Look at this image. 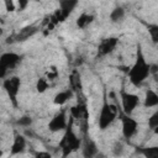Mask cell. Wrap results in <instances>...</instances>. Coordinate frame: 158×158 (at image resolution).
I'll list each match as a JSON object with an SVG mask.
<instances>
[{
    "instance_id": "6da1fadb",
    "label": "cell",
    "mask_w": 158,
    "mask_h": 158,
    "mask_svg": "<svg viewBox=\"0 0 158 158\" xmlns=\"http://www.w3.org/2000/svg\"><path fill=\"white\" fill-rule=\"evenodd\" d=\"M127 73H128L130 80H131V83L133 85L142 84L147 79V77L149 75V64L146 62L144 56H143V52H142V48H141L139 44L137 46L135 64L128 69Z\"/></svg>"
},
{
    "instance_id": "7a4b0ae2",
    "label": "cell",
    "mask_w": 158,
    "mask_h": 158,
    "mask_svg": "<svg viewBox=\"0 0 158 158\" xmlns=\"http://www.w3.org/2000/svg\"><path fill=\"white\" fill-rule=\"evenodd\" d=\"M73 121H74V118L70 117L69 122L65 126V132L63 135V138L59 142V147L62 148V156L63 157L69 156L73 151H77L81 144V141L77 137V135L73 131Z\"/></svg>"
},
{
    "instance_id": "3957f363",
    "label": "cell",
    "mask_w": 158,
    "mask_h": 158,
    "mask_svg": "<svg viewBox=\"0 0 158 158\" xmlns=\"http://www.w3.org/2000/svg\"><path fill=\"white\" fill-rule=\"evenodd\" d=\"M117 114H118V105H117V102L110 104L109 100L105 98L104 102H102V106H101V110H100L99 120H98L100 130L107 128L114 122V120L116 118Z\"/></svg>"
},
{
    "instance_id": "277c9868",
    "label": "cell",
    "mask_w": 158,
    "mask_h": 158,
    "mask_svg": "<svg viewBox=\"0 0 158 158\" xmlns=\"http://www.w3.org/2000/svg\"><path fill=\"white\" fill-rule=\"evenodd\" d=\"M118 114H120L121 122H122V135L125 138H131L137 132L138 123L135 118L131 117V115H127L122 110H120V107H118Z\"/></svg>"
},
{
    "instance_id": "5b68a950",
    "label": "cell",
    "mask_w": 158,
    "mask_h": 158,
    "mask_svg": "<svg viewBox=\"0 0 158 158\" xmlns=\"http://www.w3.org/2000/svg\"><path fill=\"white\" fill-rule=\"evenodd\" d=\"M120 96H121V109L125 114L131 115L133 112V110L136 109V106L138 105V96L136 94H131L125 91L123 89L120 91Z\"/></svg>"
},
{
    "instance_id": "8992f818",
    "label": "cell",
    "mask_w": 158,
    "mask_h": 158,
    "mask_svg": "<svg viewBox=\"0 0 158 158\" xmlns=\"http://www.w3.org/2000/svg\"><path fill=\"white\" fill-rule=\"evenodd\" d=\"M20 79L17 77H12V78H9L4 81V89L6 90L10 100L12 101V104L16 106L17 105V101H16V96L19 94V89H20Z\"/></svg>"
},
{
    "instance_id": "52a82bcc",
    "label": "cell",
    "mask_w": 158,
    "mask_h": 158,
    "mask_svg": "<svg viewBox=\"0 0 158 158\" xmlns=\"http://www.w3.org/2000/svg\"><path fill=\"white\" fill-rule=\"evenodd\" d=\"M67 115L65 111H60L59 114H57L48 123V128L52 132H57V131H62L67 126Z\"/></svg>"
},
{
    "instance_id": "ba28073f",
    "label": "cell",
    "mask_w": 158,
    "mask_h": 158,
    "mask_svg": "<svg viewBox=\"0 0 158 158\" xmlns=\"http://www.w3.org/2000/svg\"><path fill=\"white\" fill-rule=\"evenodd\" d=\"M20 59L21 58L19 54L12 53V52H6V53H2L0 56V65L5 67L6 69H11V68L17 65Z\"/></svg>"
},
{
    "instance_id": "9c48e42d",
    "label": "cell",
    "mask_w": 158,
    "mask_h": 158,
    "mask_svg": "<svg viewBox=\"0 0 158 158\" xmlns=\"http://www.w3.org/2000/svg\"><path fill=\"white\" fill-rule=\"evenodd\" d=\"M116 44H117V38H115V37L104 40L98 48V56L101 57V56H106V54L111 53L114 51V48L116 47Z\"/></svg>"
},
{
    "instance_id": "30bf717a",
    "label": "cell",
    "mask_w": 158,
    "mask_h": 158,
    "mask_svg": "<svg viewBox=\"0 0 158 158\" xmlns=\"http://www.w3.org/2000/svg\"><path fill=\"white\" fill-rule=\"evenodd\" d=\"M37 31H38V28H37L36 26H26V27L21 28L20 32L12 35V38H14V41H17V42L20 41V42H22V41H26L27 38L32 37L35 33H37Z\"/></svg>"
},
{
    "instance_id": "8fae6325",
    "label": "cell",
    "mask_w": 158,
    "mask_h": 158,
    "mask_svg": "<svg viewBox=\"0 0 158 158\" xmlns=\"http://www.w3.org/2000/svg\"><path fill=\"white\" fill-rule=\"evenodd\" d=\"M77 5H78V0H60L59 10H60L63 20H65L72 14V11L75 9Z\"/></svg>"
},
{
    "instance_id": "7c38bea8",
    "label": "cell",
    "mask_w": 158,
    "mask_h": 158,
    "mask_svg": "<svg viewBox=\"0 0 158 158\" xmlns=\"http://www.w3.org/2000/svg\"><path fill=\"white\" fill-rule=\"evenodd\" d=\"M98 152V148H96V144L93 139H90L88 136H85L84 141H83V156L84 157H93L95 156Z\"/></svg>"
},
{
    "instance_id": "4fadbf2b",
    "label": "cell",
    "mask_w": 158,
    "mask_h": 158,
    "mask_svg": "<svg viewBox=\"0 0 158 158\" xmlns=\"http://www.w3.org/2000/svg\"><path fill=\"white\" fill-rule=\"evenodd\" d=\"M26 148V139L23 136L16 133L15 138H14V143L11 146V154H19L22 153Z\"/></svg>"
},
{
    "instance_id": "5bb4252c",
    "label": "cell",
    "mask_w": 158,
    "mask_h": 158,
    "mask_svg": "<svg viewBox=\"0 0 158 158\" xmlns=\"http://www.w3.org/2000/svg\"><path fill=\"white\" fill-rule=\"evenodd\" d=\"M70 117H73L74 120H83V118H88V111H86V106L84 104H78L73 107H70Z\"/></svg>"
},
{
    "instance_id": "9a60e30c",
    "label": "cell",
    "mask_w": 158,
    "mask_h": 158,
    "mask_svg": "<svg viewBox=\"0 0 158 158\" xmlns=\"http://www.w3.org/2000/svg\"><path fill=\"white\" fill-rule=\"evenodd\" d=\"M158 105V95L148 89L147 93H146V98H144V106L146 107H152V106H157Z\"/></svg>"
},
{
    "instance_id": "2e32d148",
    "label": "cell",
    "mask_w": 158,
    "mask_h": 158,
    "mask_svg": "<svg viewBox=\"0 0 158 158\" xmlns=\"http://www.w3.org/2000/svg\"><path fill=\"white\" fill-rule=\"evenodd\" d=\"M70 86L73 90L75 91H79L81 89V79H80V74L77 69L73 70V73L70 74Z\"/></svg>"
},
{
    "instance_id": "e0dca14e",
    "label": "cell",
    "mask_w": 158,
    "mask_h": 158,
    "mask_svg": "<svg viewBox=\"0 0 158 158\" xmlns=\"http://www.w3.org/2000/svg\"><path fill=\"white\" fill-rule=\"evenodd\" d=\"M72 94H73V93H72V90L60 91V93H58V94L54 96L53 102H54L56 105H63V104H65V102L68 101V99H70Z\"/></svg>"
},
{
    "instance_id": "ac0fdd59",
    "label": "cell",
    "mask_w": 158,
    "mask_h": 158,
    "mask_svg": "<svg viewBox=\"0 0 158 158\" xmlns=\"http://www.w3.org/2000/svg\"><path fill=\"white\" fill-rule=\"evenodd\" d=\"M94 20V16L93 15H88V14H81L79 17H78V20H77V26L79 27V28H84L85 26H88L91 21Z\"/></svg>"
},
{
    "instance_id": "d6986e66",
    "label": "cell",
    "mask_w": 158,
    "mask_h": 158,
    "mask_svg": "<svg viewBox=\"0 0 158 158\" xmlns=\"http://www.w3.org/2000/svg\"><path fill=\"white\" fill-rule=\"evenodd\" d=\"M123 16H125V10H123L122 7H116V9H114V10L111 11V14H110V20H111L112 22H118V21H121V20L123 19Z\"/></svg>"
},
{
    "instance_id": "ffe728a7",
    "label": "cell",
    "mask_w": 158,
    "mask_h": 158,
    "mask_svg": "<svg viewBox=\"0 0 158 158\" xmlns=\"http://www.w3.org/2000/svg\"><path fill=\"white\" fill-rule=\"evenodd\" d=\"M147 158H158V148L157 147H148L139 151Z\"/></svg>"
},
{
    "instance_id": "44dd1931",
    "label": "cell",
    "mask_w": 158,
    "mask_h": 158,
    "mask_svg": "<svg viewBox=\"0 0 158 158\" xmlns=\"http://www.w3.org/2000/svg\"><path fill=\"white\" fill-rule=\"evenodd\" d=\"M36 89L38 93H44L47 89H48V83H47V79L44 78H40L37 80V84H36Z\"/></svg>"
},
{
    "instance_id": "7402d4cb",
    "label": "cell",
    "mask_w": 158,
    "mask_h": 158,
    "mask_svg": "<svg viewBox=\"0 0 158 158\" xmlns=\"http://www.w3.org/2000/svg\"><path fill=\"white\" fill-rule=\"evenodd\" d=\"M148 32L151 33V37H152V41L154 43L158 42V26L157 25H151L148 26Z\"/></svg>"
},
{
    "instance_id": "603a6c76",
    "label": "cell",
    "mask_w": 158,
    "mask_h": 158,
    "mask_svg": "<svg viewBox=\"0 0 158 158\" xmlns=\"http://www.w3.org/2000/svg\"><path fill=\"white\" fill-rule=\"evenodd\" d=\"M148 126H149V128H153V130H156L158 127V111H156L148 118Z\"/></svg>"
},
{
    "instance_id": "cb8c5ba5",
    "label": "cell",
    "mask_w": 158,
    "mask_h": 158,
    "mask_svg": "<svg viewBox=\"0 0 158 158\" xmlns=\"http://www.w3.org/2000/svg\"><path fill=\"white\" fill-rule=\"evenodd\" d=\"M16 123L20 126H23V127H28L32 123V118L30 116H22L16 121Z\"/></svg>"
},
{
    "instance_id": "d4e9b609",
    "label": "cell",
    "mask_w": 158,
    "mask_h": 158,
    "mask_svg": "<svg viewBox=\"0 0 158 158\" xmlns=\"http://www.w3.org/2000/svg\"><path fill=\"white\" fill-rule=\"evenodd\" d=\"M4 4H5V9H6V11H9V12L15 11V4H14V0H4Z\"/></svg>"
},
{
    "instance_id": "484cf974",
    "label": "cell",
    "mask_w": 158,
    "mask_h": 158,
    "mask_svg": "<svg viewBox=\"0 0 158 158\" xmlns=\"http://www.w3.org/2000/svg\"><path fill=\"white\" fill-rule=\"evenodd\" d=\"M17 4H19V11H23L28 5V0H17Z\"/></svg>"
},
{
    "instance_id": "4316f807",
    "label": "cell",
    "mask_w": 158,
    "mask_h": 158,
    "mask_svg": "<svg viewBox=\"0 0 158 158\" xmlns=\"http://www.w3.org/2000/svg\"><path fill=\"white\" fill-rule=\"evenodd\" d=\"M57 75H58V73H57V70H56L54 68H52V72H48V73H47V78H48L49 80L56 79V78H57Z\"/></svg>"
},
{
    "instance_id": "83f0119b",
    "label": "cell",
    "mask_w": 158,
    "mask_h": 158,
    "mask_svg": "<svg viewBox=\"0 0 158 158\" xmlns=\"http://www.w3.org/2000/svg\"><path fill=\"white\" fill-rule=\"evenodd\" d=\"M121 153H122V146H121L120 143H116L115 147H114V154H115V156H118V154H121Z\"/></svg>"
},
{
    "instance_id": "f1b7e54d",
    "label": "cell",
    "mask_w": 158,
    "mask_h": 158,
    "mask_svg": "<svg viewBox=\"0 0 158 158\" xmlns=\"http://www.w3.org/2000/svg\"><path fill=\"white\" fill-rule=\"evenodd\" d=\"M157 72H158V65L157 64H149V74H157Z\"/></svg>"
},
{
    "instance_id": "f546056e",
    "label": "cell",
    "mask_w": 158,
    "mask_h": 158,
    "mask_svg": "<svg viewBox=\"0 0 158 158\" xmlns=\"http://www.w3.org/2000/svg\"><path fill=\"white\" fill-rule=\"evenodd\" d=\"M35 156L36 157H44V158H49L51 157V154L48 152H37V153H35Z\"/></svg>"
},
{
    "instance_id": "4dcf8cb0",
    "label": "cell",
    "mask_w": 158,
    "mask_h": 158,
    "mask_svg": "<svg viewBox=\"0 0 158 158\" xmlns=\"http://www.w3.org/2000/svg\"><path fill=\"white\" fill-rule=\"evenodd\" d=\"M6 72H7V69H6L5 67L0 65V79H2V78L6 75Z\"/></svg>"
},
{
    "instance_id": "1f68e13d",
    "label": "cell",
    "mask_w": 158,
    "mask_h": 158,
    "mask_svg": "<svg viewBox=\"0 0 158 158\" xmlns=\"http://www.w3.org/2000/svg\"><path fill=\"white\" fill-rule=\"evenodd\" d=\"M1 33H2V30H1V28H0V35H1Z\"/></svg>"
},
{
    "instance_id": "d6a6232c",
    "label": "cell",
    "mask_w": 158,
    "mask_h": 158,
    "mask_svg": "<svg viewBox=\"0 0 158 158\" xmlns=\"http://www.w3.org/2000/svg\"><path fill=\"white\" fill-rule=\"evenodd\" d=\"M33 1H40V0H33Z\"/></svg>"
}]
</instances>
